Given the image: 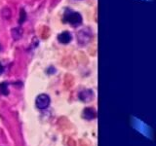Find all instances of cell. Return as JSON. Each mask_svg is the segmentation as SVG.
Returning a JSON list of instances; mask_svg holds the SVG:
<instances>
[{"label": "cell", "mask_w": 156, "mask_h": 146, "mask_svg": "<svg viewBox=\"0 0 156 146\" xmlns=\"http://www.w3.org/2000/svg\"><path fill=\"white\" fill-rule=\"evenodd\" d=\"M12 36H13V38L15 39V40H18V39H20L22 36V30L19 27L13 28L12 29Z\"/></svg>", "instance_id": "7"}, {"label": "cell", "mask_w": 156, "mask_h": 146, "mask_svg": "<svg viewBox=\"0 0 156 146\" xmlns=\"http://www.w3.org/2000/svg\"><path fill=\"white\" fill-rule=\"evenodd\" d=\"M26 19H27V13L23 9H22L21 10V17H20V21H19L20 24H22Z\"/></svg>", "instance_id": "10"}, {"label": "cell", "mask_w": 156, "mask_h": 146, "mask_svg": "<svg viewBox=\"0 0 156 146\" xmlns=\"http://www.w3.org/2000/svg\"><path fill=\"white\" fill-rule=\"evenodd\" d=\"M3 72H4V66L0 63V75H2Z\"/></svg>", "instance_id": "11"}, {"label": "cell", "mask_w": 156, "mask_h": 146, "mask_svg": "<svg viewBox=\"0 0 156 146\" xmlns=\"http://www.w3.org/2000/svg\"><path fill=\"white\" fill-rule=\"evenodd\" d=\"M50 102H51V99L50 96L46 94H42V95H39L36 97V100H35V105L38 109L40 110H44L46 109L47 107L50 105Z\"/></svg>", "instance_id": "2"}, {"label": "cell", "mask_w": 156, "mask_h": 146, "mask_svg": "<svg viewBox=\"0 0 156 146\" xmlns=\"http://www.w3.org/2000/svg\"><path fill=\"white\" fill-rule=\"evenodd\" d=\"M94 97V92H93L91 90H86V91H83L79 94V99L83 101H90L93 99Z\"/></svg>", "instance_id": "6"}, {"label": "cell", "mask_w": 156, "mask_h": 146, "mask_svg": "<svg viewBox=\"0 0 156 146\" xmlns=\"http://www.w3.org/2000/svg\"><path fill=\"white\" fill-rule=\"evenodd\" d=\"M65 21L71 24L72 26H78L82 23V17L79 13L66 10L65 14Z\"/></svg>", "instance_id": "1"}, {"label": "cell", "mask_w": 156, "mask_h": 146, "mask_svg": "<svg viewBox=\"0 0 156 146\" xmlns=\"http://www.w3.org/2000/svg\"><path fill=\"white\" fill-rule=\"evenodd\" d=\"M2 16H3V18H5V19H10V18H11V16H12L11 10H10L9 8H7V7H5V8L2 10Z\"/></svg>", "instance_id": "8"}, {"label": "cell", "mask_w": 156, "mask_h": 146, "mask_svg": "<svg viewBox=\"0 0 156 146\" xmlns=\"http://www.w3.org/2000/svg\"><path fill=\"white\" fill-rule=\"evenodd\" d=\"M58 40L62 44H68L71 41V35L68 31H63L58 35Z\"/></svg>", "instance_id": "5"}, {"label": "cell", "mask_w": 156, "mask_h": 146, "mask_svg": "<svg viewBox=\"0 0 156 146\" xmlns=\"http://www.w3.org/2000/svg\"><path fill=\"white\" fill-rule=\"evenodd\" d=\"M91 36H92L91 32L87 31L86 29H83V30H81L77 34V41L80 44H83V45H84V44H87L90 41Z\"/></svg>", "instance_id": "3"}, {"label": "cell", "mask_w": 156, "mask_h": 146, "mask_svg": "<svg viewBox=\"0 0 156 146\" xmlns=\"http://www.w3.org/2000/svg\"><path fill=\"white\" fill-rule=\"evenodd\" d=\"M82 117L86 120H93L97 118V111L95 108H91V107H88L85 108L84 111L82 113Z\"/></svg>", "instance_id": "4"}, {"label": "cell", "mask_w": 156, "mask_h": 146, "mask_svg": "<svg viewBox=\"0 0 156 146\" xmlns=\"http://www.w3.org/2000/svg\"><path fill=\"white\" fill-rule=\"evenodd\" d=\"M0 92H1V94L4 95V96H7L9 94L8 88H7V86H6L5 83H3V84L0 85Z\"/></svg>", "instance_id": "9"}]
</instances>
